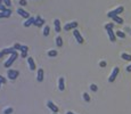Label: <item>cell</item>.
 <instances>
[{
	"label": "cell",
	"mask_w": 131,
	"mask_h": 114,
	"mask_svg": "<svg viewBox=\"0 0 131 114\" xmlns=\"http://www.w3.org/2000/svg\"><path fill=\"white\" fill-rule=\"evenodd\" d=\"M11 15L10 9H6V11H0V18H5V17H9Z\"/></svg>",
	"instance_id": "cell-16"
},
{
	"label": "cell",
	"mask_w": 131,
	"mask_h": 114,
	"mask_svg": "<svg viewBox=\"0 0 131 114\" xmlns=\"http://www.w3.org/2000/svg\"><path fill=\"white\" fill-rule=\"evenodd\" d=\"M121 58H122V59H124V61H131V55L123 52V54L121 55Z\"/></svg>",
	"instance_id": "cell-20"
},
{
	"label": "cell",
	"mask_w": 131,
	"mask_h": 114,
	"mask_svg": "<svg viewBox=\"0 0 131 114\" xmlns=\"http://www.w3.org/2000/svg\"><path fill=\"white\" fill-rule=\"evenodd\" d=\"M45 23V20H42L40 16H37L35 17V21H34V25L35 26H42Z\"/></svg>",
	"instance_id": "cell-13"
},
{
	"label": "cell",
	"mask_w": 131,
	"mask_h": 114,
	"mask_svg": "<svg viewBox=\"0 0 131 114\" xmlns=\"http://www.w3.org/2000/svg\"><path fill=\"white\" fill-rule=\"evenodd\" d=\"M54 24H55V31L57 32H60V29H62V27H60V21H59V20H55V21H54Z\"/></svg>",
	"instance_id": "cell-17"
},
{
	"label": "cell",
	"mask_w": 131,
	"mask_h": 114,
	"mask_svg": "<svg viewBox=\"0 0 131 114\" xmlns=\"http://www.w3.org/2000/svg\"><path fill=\"white\" fill-rule=\"evenodd\" d=\"M48 56H49V57L57 56V52H56V50H54V49H52V50H49V52H48Z\"/></svg>",
	"instance_id": "cell-23"
},
{
	"label": "cell",
	"mask_w": 131,
	"mask_h": 114,
	"mask_svg": "<svg viewBox=\"0 0 131 114\" xmlns=\"http://www.w3.org/2000/svg\"><path fill=\"white\" fill-rule=\"evenodd\" d=\"M113 26H114L113 23H108V24L105 25V29H106V30H108V29H113Z\"/></svg>",
	"instance_id": "cell-28"
},
{
	"label": "cell",
	"mask_w": 131,
	"mask_h": 114,
	"mask_svg": "<svg viewBox=\"0 0 131 114\" xmlns=\"http://www.w3.org/2000/svg\"><path fill=\"white\" fill-rule=\"evenodd\" d=\"M20 5L21 6H26L27 5V2H26V0H20Z\"/></svg>",
	"instance_id": "cell-31"
},
{
	"label": "cell",
	"mask_w": 131,
	"mask_h": 114,
	"mask_svg": "<svg viewBox=\"0 0 131 114\" xmlns=\"http://www.w3.org/2000/svg\"><path fill=\"white\" fill-rule=\"evenodd\" d=\"M17 57H18V54H17V52H15V54L10 55V57L7 59V62L4 64V65H5V67H10L11 64L15 62V59H17Z\"/></svg>",
	"instance_id": "cell-2"
},
{
	"label": "cell",
	"mask_w": 131,
	"mask_h": 114,
	"mask_svg": "<svg viewBox=\"0 0 131 114\" xmlns=\"http://www.w3.org/2000/svg\"><path fill=\"white\" fill-rule=\"evenodd\" d=\"M107 31V34H108V36H110V40L112 42H114L116 40V34L114 33V31H113V29H108V30H106Z\"/></svg>",
	"instance_id": "cell-8"
},
{
	"label": "cell",
	"mask_w": 131,
	"mask_h": 114,
	"mask_svg": "<svg viewBox=\"0 0 131 114\" xmlns=\"http://www.w3.org/2000/svg\"><path fill=\"white\" fill-rule=\"evenodd\" d=\"M58 89H59L60 91H63L64 89H65V83H64V78L63 77L58 79Z\"/></svg>",
	"instance_id": "cell-14"
},
{
	"label": "cell",
	"mask_w": 131,
	"mask_h": 114,
	"mask_svg": "<svg viewBox=\"0 0 131 114\" xmlns=\"http://www.w3.org/2000/svg\"><path fill=\"white\" fill-rule=\"evenodd\" d=\"M54 114H57V113H54Z\"/></svg>",
	"instance_id": "cell-40"
},
{
	"label": "cell",
	"mask_w": 131,
	"mask_h": 114,
	"mask_svg": "<svg viewBox=\"0 0 131 114\" xmlns=\"http://www.w3.org/2000/svg\"><path fill=\"white\" fill-rule=\"evenodd\" d=\"M126 71H128V72H131V65L126 66Z\"/></svg>",
	"instance_id": "cell-34"
},
{
	"label": "cell",
	"mask_w": 131,
	"mask_h": 114,
	"mask_svg": "<svg viewBox=\"0 0 131 114\" xmlns=\"http://www.w3.org/2000/svg\"><path fill=\"white\" fill-rule=\"evenodd\" d=\"M123 10H124V8H123L122 6H120V7L115 8L114 10L108 11V13H107V16H108V17H111V18H113V17H115V16H119V14H121Z\"/></svg>",
	"instance_id": "cell-1"
},
{
	"label": "cell",
	"mask_w": 131,
	"mask_h": 114,
	"mask_svg": "<svg viewBox=\"0 0 131 114\" xmlns=\"http://www.w3.org/2000/svg\"><path fill=\"white\" fill-rule=\"evenodd\" d=\"M4 5L7 6V7H10V6H11L10 0H4Z\"/></svg>",
	"instance_id": "cell-30"
},
{
	"label": "cell",
	"mask_w": 131,
	"mask_h": 114,
	"mask_svg": "<svg viewBox=\"0 0 131 114\" xmlns=\"http://www.w3.org/2000/svg\"><path fill=\"white\" fill-rule=\"evenodd\" d=\"M16 13H17V14H20V15H21L23 18H26V20H27V18H30V14H29L27 11L24 10L23 8H17Z\"/></svg>",
	"instance_id": "cell-6"
},
{
	"label": "cell",
	"mask_w": 131,
	"mask_h": 114,
	"mask_svg": "<svg viewBox=\"0 0 131 114\" xmlns=\"http://www.w3.org/2000/svg\"><path fill=\"white\" fill-rule=\"evenodd\" d=\"M4 4V0H0V5H2Z\"/></svg>",
	"instance_id": "cell-38"
},
{
	"label": "cell",
	"mask_w": 131,
	"mask_h": 114,
	"mask_svg": "<svg viewBox=\"0 0 131 114\" xmlns=\"http://www.w3.org/2000/svg\"><path fill=\"white\" fill-rule=\"evenodd\" d=\"M47 106H48V107H49L50 109H51L54 113H57V112H58V107H57V106H56V105H55L54 103H52L51 100H48V102H47Z\"/></svg>",
	"instance_id": "cell-9"
},
{
	"label": "cell",
	"mask_w": 131,
	"mask_h": 114,
	"mask_svg": "<svg viewBox=\"0 0 131 114\" xmlns=\"http://www.w3.org/2000/svg\"><path fill=\"white\" fill-rule=\"evenodd\" d=\"M66 114H75V113H73V112H71V111H68V112H67V113H66Z\"/></svg>",
	"instance_id": "cell-36"
},
{
	"label": "cell",
	"mask_w": 131,
	"mask_h": 114,
	"mask_svg": "<svg viewBox=\"0 0 131 114\" xmlns=\"http://www.w3.org/2000/svg\"><path fill=\"white\" fill-rule=\"evenodd\" d=\"M8 79H10V80H15L18 75H20V72L18 71H16V70H8Z\"/></svg>",
	"instance_id": "cell-5"
},
{
	"label": "cell",
	"mask_w": 131,
	"mask_h": 114,
	"mask_svg": "<svg viewBox=\"0 0 131 114\" xmlns=\"http://www.w3.org/2000/svg\"><path fill=\"white\" fill-rule=\"evenodd\" d=\"M0 82H2V83H5L6 82V79L2 77V75H0Z\"/></svg>",
	"instance_id": "cell-32"
},
{
	"label": "cell",
	"mask_w": 131,
	"mask_h": 114,
	"mask_svg": "<svg viewBox=\"0 0 131 114\" xmlns=\"http://www.w3.org/2000/svg\"><path fill=\"white\" fill-rule=\"evenodd\" d=\"M82 96H83L84 100H86L87 103H89V102H90V96H89V95H88L87 93H83V95H82Z\"/></svg>",
	"instance_id": "cell-24"
},
{
	"label": "cell",
	"mask_w": 131,
	"mask_h": 114,
	"mask_svg": "<svg viewBox=\"0 0 131 114\" xmlns=\"http://www.w3.org/2000/svg\"><path fill=\"white\" fill-rule=\"evenodd\" d=\"M56 45H57V47L63 46V39H62V36H58L57 38H56Z\"/></svg>",
	"instance_id": "cell-19"
},
{
	"label": "cell",
	"mask_w": 131,
	"mask_h": 114,
	"mask_svg": "<svg viewBox=\"0 0 131 114\" xmlns=\"http://www.w3.org/2000/svg\"><path fill=\"white\" fill-rule=\"evenodd\" d=\"M116 36H119V38H121V39H124L126 38V33L122 31H116Z\"/></svg>",
	"instance_id": "cell-22"
},
{
	"label": "cell",
	"mask_w": 131,
	"mask_h": 114,
	"mask_svg": "<svg viewBox=\"0 0 131 114\" xmlns=\"http://www.w3.org/2000/svg\"><path fill=\"white\" fill-rule=\"evenodd\" d=\"M79 25L78 22H71V23H67V24H65L64 25V30L65 31H70V30H74V29H76Z\"/></svg>",
	"instance_id": "cell-3"
},
{
	"label": "cell",
	"mask_w": 131,
	"mask_h": 114,
	"mask_svg": "<svg viewBox=\"0 0 131 114\" xmlns=\"http://www.w3.org/2000/svg\"><path fill=\"white\" fill-rule=\"evenodd\" d=\"M2 56H4V54H2V52H0V58H1Z\"/></svg>",
	"instance_id": "cell-37"
},
{
	"label": "cell",
	"mask_w": 131,
	"mask_h": 114,
	"mask_svg": "<svg viewBox=\"0 0 131 114\" xmlns=\"http://www.w3.org/2000/svg\"><path fill=\"white\" fill-rule=\"evenodd\" d=\"M21 47H22V46H21V45H20V43H15L13 48H14L15 50H21Z\"/></svg>",
	"instance_id": "cell-29"
},
{
	"label": "cell",
	"mask_w": 131,
	"mask_h": 114,
	"mask_svg": "<svg viewBox=\"0 0 131 114\" xmlns=\"http://www.w3.org/2000/svg\"><path fill=\"white\" fill-rule=\"evenodd\" d=\"M99 65L101 66V67H105V66H106V62H104V61H103V62L99 63Z\"/></svg>",
	"instance_id": "cell-33"
},
{
	"label": "cell",
	"mask_w": 131,
	"mask_h": 114,
	"mask_svg": "<svg viewBox=\"0 0 131 114\" xmlns=\"http://www.w3.org/2000/svg\"><path fill=\"white\" fill-rule=\"evenodd\" d=\"M34 21H35L34 17H30V18H27V20L23 23V25L25 26V27H29V26H31L32 24H34Z\"/></svg>",
	"instance_id": "cell-10"
},
{
	"label": "cell",
	"mask_w": 131,
	"mask_h": 114,
	"mask_svg": "<svg viewBox=\"0 0 131 114\" xmlns=\"http://www.w3.org/2000/svg\"><path fill=\"white\" fill-rule=\"evenodd\" d=\"M27 63H29L30 70L34 71V70H35V63H34V59H33L32 57H27Z\"/></svg>",
	"instance_id": "cell-11"
},
{
	"label": "cell",
	"mask_w": 131,
	"mask_h": 114,
	"mask_svg": "<svg viewBox=\"0 0 131 114\" xmlns=\"http://www.w3.org/2000/svg\"><path fill=\"white\" fill-rule=\"evenodd\" d=\"M119 71H120V68L117 67V66H115V67L113 68V71H112V73H111L110 78H108V81H110V82H113V81L116 79L117 74H119Z\"/></svg>",
	"instance_id": "cell-4"
},
{
	"label": "cell",
	"mask_w": 131,
	"mask_h": 114,
	"mask_svg": "<svg viewBox=\"0 0 131 114\" xmlns=\"http://www.w3.org/2000/svg\"><path fill=\"white\" fill-rule=\"evenodd\" d=\"M13 112H14V109H11V107H8V109H6L4 111V114H11Z\"/></svg>",
	"instance_id": "cell-25"
},
{
	"label": "cell",
	"mask_w": 131,
	"mask_h": 114,
	"mask_svg": "<svg viewBox=\"0 0 131 114\" xmlns=\"http://www.w3.org/2000/svg\"><path fill=\"white\" fill-rule=\"evenodd\" d=\"M27 46H22L21 47V52H22V54H27Z\"/></svg>",
	"instance_id": "cell-26"
},
{
	"label": "cell",
	"mask_w": 131,
	"mask_h": 114,
	"mask_svg": "<svg viewBox=\"0 0 131 114\" xmlns=\"http://www.w3.org/2000/svg\"><path fill=\"white\" fill-rule=\"evenodd\" d=\"M49 32H50V27L48 25L45 26V29H43V36H49Z\"/></svg>",
	"instance_id": "cell-21"
},
{
	"label": "cell",
	"mask_w": 131,
	"mask_h": 114,
	"mask_svg": "<svg viewBox=\"0 0 131 114\" xmlns=\"http://www.w3.org/2000/svg\"><path fill=\"white\" fill-rule=\"evenodd\" d=\"M27 56V54H22V58H25Z\"/></svg>",
	"instance_id": "cell-35"
},
{
	"label": "cell",
	"mask_w": 131,
	"mask_h": 114,
	"mask_svg": "<svg viewBox=\"0 0 131 114\" xmlns=\"http://www.w3.org/2000/svg\"><path fill=\"white\" fill-rule=\"evenodd\" d=\"M37 80L39 82H42V81H43V70H42V68H39V70H38Z\"/></svg>",
	"instance_id": "cell-15"
},
{
	"label": "cell",
	"mask_w": 131,
	"mask_h": 114,
	"mask_svg": "<svg viewBox=\"0 0 131 114\" xmlns=\"http://www.w3.org/2000/svg\"><path fill=\"white\" fill-rule=\"evenodd\" d=\"M1 83H2V82H0V86H1Z\"/></svg>",
	"instance_id": "cell-39"
},
{
	"label": "cell",
	"mask_w": 131,
	"mask_h": 114,
	"mask_svg": "<svg viewBox=\"0 0 131 114\" xmlns=\"http://www.w3.org/2000/svg\"><path fill=\"white\" fill-rule=\"evenodd\" d=\"M73 34H74V36H75V39H76V41H78L79 43H83V38H82V36L80 34V32H79L76 29H74L73 30Z\"/></svg>",
	"instance_id": "cell-7"
},
{
	"label": "cell",
	"mask_w": 131,
	"mask_h": 114,
	"mask_svg": "<svg viewBox=\"0 0 131 114\" xmlns=\"http://www.w3.org/2000/svg\"><path fill=\"white\" fill-rule=\"evenodd\" d=\"M1 52H2V54H4V55H7V54H10V55H13V54L17 52V50H15L14 48H5V49H2Z\"/></svg>",
	"instance_id": "cell-12"
},
{
	"label": "cell",
	"mask_w": 131,
	"mask_h": 114,
	"mask_svg": "<svg viewBox=\"0 0 131 114\" xmlns=\"http://www.w3.org/2000/svg\"><path fill=\"white\" fill-rule=\"evenodd\" d=\"M90 89H91L92 91H97V89H98V87H97V86H96L95 83H91V84H90Z\"/></svg>",
	"instance_id": "cell-27"
},
{
	"label": "cell",
	"mask_w": 131,
	"mask_h": 114,
	"mask_svg": "<svg viewBox=\"0 0 131 114\" xmlns=\"http://www.w3.org/2000/svg\"><path fill=\"white\" fill-rule=\"evenodd\" d=\"M112 20L115 22V23H117V24H123V18H121L120 16H115V17H113Z\"/></svg>",
	"instance_id": "cell-18"
}]
</instances>
